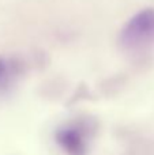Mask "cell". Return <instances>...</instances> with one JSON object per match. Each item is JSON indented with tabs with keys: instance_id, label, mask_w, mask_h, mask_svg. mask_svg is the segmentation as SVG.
<instances>
[{
	"instance_id": "obj_1",
	"label": "cell",
	"mask_w": 154,
	"mask_h": 155,
	"mask_svg": "<svg viewBox=\"0 0 154 155\" xmlns=\"http://www.w3.org/2000/svg\"><path fill=\"white\" fill-rule=\"evenodd\" d=\"M124 49H141L154 44V8H146L132 16L119 34Z\"/></svg>"
},
{
	"instance_id": "obj_2",
	"label": "cell",
	"mask_w": 154,
	"mask_h": 155,
	"mask_svg": "<svg viewBox=\"0 0 154 155\" xmlns=\"http://www.w3.org/2000/svg\"><path fill=\"white\" fill-rule=\"evenodd\" d=\"M56 140L60 147L68 155H85L86 142L85 137L75 128H63L56 134Z\"/></svg>"
},
{
	"instance_id": "obj_3",
	"label": "cell",
	"mask_w": 154,
	"mask_h": 155,
	"mask_svg": "<svg viewBox=\"0 0 154 155\" xmlns=\"http://www.w3.org/2000/svg\"><path fill=\"white\" fill-rule=\"evenodd\" d=\"M8 75H10V64L5 60L0 59V84L4 80H7Z\"/></svg>"
}]
</instances>
